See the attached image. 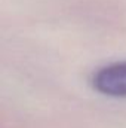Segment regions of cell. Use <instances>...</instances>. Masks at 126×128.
<instances>
[{"label":"cell","mask_w":126,"mask_h":128,"mask_svg":"<svg viewBox=\"0 0 126 128\" xmlns=\"http://www.w3.org/2000/svg\"><path fill=\"white\" fill-rule=\"evenodd\" d=\"M89 82L94 91L101 96L126 98V60L101 66L92 73Z\"/></svg>","instance_id":"1"}]
</instances>
